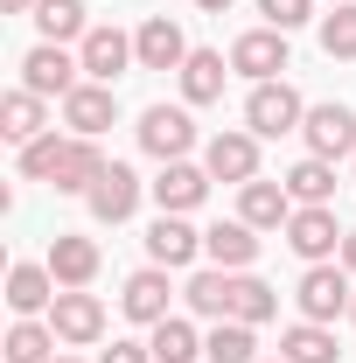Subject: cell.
I'll return each instance as SVG.
<instances>
[{"label": "cell", "instance_id": "f1b7e54d", "mask_svg": "<svg viewBox=\"0 0 356 363\" xmlns=\"http://www.w3.org/2000/svg\"><path fill=\"white\" fill-rule=\"evenodd\" d=\"M287 196H294V203H335V161L308 154V161L287 175Z\"/></svg>", "mask_w": 356, "mask_h": 363}, {"label": "cell", "instance_id": "5b68a950", "mask_svg": "<svg viewBox=\"0 0 356 363\" xmlns=\"http://www.w3.org/2000/svg\"><path fill=\"white\" fill-rule=\"evenodd\" d=\"M77 63H84L91 84H119V77H126V63H140V49H133V35H119L112 21H98L84 43H77Z\"/></svg>", "mask_w": 356, "mask_h": 363}, {"label": "cell", "instance_id": "9a60e30c", "mask_svg": "<svg viewBox=\"0 0 356 363\" xmlns=\"http://www.w3.org/2000/svg\"><path fill=\"white\" fill-rule=\"evenodd\" d=\"M133 49H140V70H182V63H189V35H182L168 14H147Z\"/></svg>", "mask_w": 356, "mask_h": 363}, {"label": "cell", "instance_id": "cb8c5ba5", "mask_svg": "<svg viewBox=\"0 0 356 363\" xmlns=\"http://www.w3.org/2000/svg\"><path fill=\"white\" fill-rule=\"evenodd\" d=\"M279 357L287 363H335L343 350H335V328H328V321H294V328L279 335Z\"/></svg>", "mask_w": 356, "mask_h": 363}, {"label": "cell", "instance_id": "7c38bea8", "mask_svg": "<svg viewBox=\"0 0 356 363\" xmlns=\"http://www.w3.org/2000/svg\"><path fill=\"white\" fill-rule=\"evenodd\" d=\"M112 119H119V98H112V84H91V77H84V84L63 98V126H70L77 140H98Z\"/></svg>", "mask_w": 356, "mask_h": 363}, {"label": "cell", "instance_id": "9c48e42d", "mask_svg": "<svg viewBox=\"0 0 356 363\" xmlns=\"http://www.w3.org/2000/svg\"><path fill=\"white\" fill-rule=\"evenodd\" d=\"M203 168H210V182H259V133H217L210 147H203Z\"/></svg>", "mask_w": 356, "mask_h": 363}, {"label": "cell", "instance_id": "d6a6232c", "mask_svg": "<svg viewBox=\"0 0 356 363\" xmlns=\"http://www.w3.org/2000/svg\"><path fill=\"white\" fill-rule=\"evenodd\" d=\"M321 49L343 56V63L356 56V0H350V7H335V14H321Z\"/></svg>", "mask_w": 356, "mask_h": 363}, {"label": "cell", "instance_id": "8fae6325", "mask_svg": "<svg viewBox=\"0 0 356 363\" xmlns=\"http://www.w3.org/2000/svg\"><path fill=\"white\" fill-rule=\"evenodd\" d=\"M230 70H245L252 84H272V77L287 70V35H279V28H252V35H238V43H230Z\"/></svg>", "mask_w": 356, "mask_h": 363}, {"label": "cell", "instance_id": "44dd1931", "mask_svg": "<svg viewBox=\"0 0 356 363\" xmlns=\"http://www.w3.org/2000/svg\"><path fill=\"white\" fill-rule=\"evenodd\" d=\"M0 133L14 140V147L43 140L49 133V105L35 98V91H7V98H0Z\"/></svg>", "mask_w": 356, "mask_h": 363}, {"label": "cell", "instance_id": "d6986e66", "mask_svg": "<svg viewBox=\"0 0 356 363\" xmlns=\"http://www.w3.org/2000/svg\"><path fill=\"white\" fill-rule=\"evenodd\" d=\"M112 161L98 154V140H77L70 133V147H63V161H56V175H49V189H63V196H91V182L105 175Z\"/></svg>", "mask_w": 356, "mask_h": 363}, {"label": "cell", "instance_id": "836d02e7", "mask_svg": "<svg viewBox=\"0 0 356 363\" xmlns=\"http://www.w3.org/2000/svg\"><path fill=\"white\" fill-rule=\"evenodd\" d=\"M259 14H266V28L294 35V28H301V21L314 14V0H259Z\"/></svg>", "mask_w": 356, "mask_h": 363}, {"label": "cell", "instance_id": "52a82bcc", "mask_svg": "<svg viewBox=\"0 0 356 363\" xmlns=\"http://www.w3.org/2000/svg\"><path fill=\"white\" fill-rule=\"evenodd\" d=\"M350 266H308L301 272V286H294V301H301V321H335L350 315V279H343Z\"/></svg>", "mask_w": 356, "mask_h": 363}, {"label": "cell", "instance_id": "6da1fadb", "mask_svg": "<svg viewBox=\"0 0 356 363\" xmlns=\"http://www.w3.org/2000/svg\"><path fill=\"white\" fill-rule=\"evenodd\" d=\"M301 126H308V105H301V91L287 84V77L252 84V98H245V133L279 140V133H301Z\"/></svg>", "mask_w": 356, "mask_h": 363}, {"label": "cell", "instance_id": "5bb4252c", "mask_svg": "<svg viewBox=\"0 0 356 363\" xmlns=\"http://www.w3.org/2000/svg\"><path fill=\"white\" fill-rule=\"evenodd\" d=\"M196 252H203V230L189 224V217H168V210H161L154 230H147V259L175 272V266H196Z\"/></svg>", "mask_w": 356, "mask_h": 363}, {"label": "cell", "instance_id": "ab89813d", "mask_svg": "<svg viewBox=\"0 0 356 363\" xmlns=\"http://www.w3.org/2000/svg\"><path fill=\"white\" fill-rule=\"evenodd\" d=\"M259 363H287V357H259Z\"/></svg>", "mask_w": 356, "mask_h": 363}, {"label": "cell", "instance_id": "d4e9b609", "mask_svg": "<svg viewBox=\"0 0 356 363\" xmlns=\"http://www.w3.org/2000/svg\"><path fill=\"white\" fill-rule=\"evenodd\" d=\"M279 315V294H272L266 279H252V272H230V321H272Z\"/></svg>", "mask_w": 356, "mask_h": 363}, {"label": "cell", "instance_id": "83f0119b", "mask_svg": "<svg viewBox=\"0 0 356 363\" xmlns=\"http://www.w3.org/2000/svg\"><path fill=\"white\" fill-rule=\"evenodd\" d=\"M35 28H43V43H84L91 35L77 0H35Z\"/></svg>", "mask_w": 356, "mask_h": 363}, {"label": "cell", "instance_id": "74e56055", "mask_svg": "<svg viewBox=\"0 0 356 363\" xmlns=\"http://www.w3.org/2000/svg\"><path fill=\"white\" fill-rule=\"evenodd\" d=\"M196 7H203V14H223V7H230V0H196Z\"/></svg>", "mask_w": 356, "mask_h": 363}, {"label": "cell", "instance_id": "2e32d148", "mask_svg": "<svg viewBox=\"0 0 356 363\" xmlns=\"http://www.w3.org/2000/svg\"><path fill=\"white\" fill-rule=\"evenodd\" d=\"M294 210H301V203L287 196V182H245V189H238V217L252 230H287Z\"/></svg>", "mask_w": 356, "mask_h": 363}, {"label": "cell", "instance_id": "8992f818", "mask_svg": "<svg viewBox=\"0 0 356 363\" xmlns=\"http://www.w3.org/2000/svg\"><path fill=\"white\" fill-rule=\"evenodd\" d=\"M140 147H147L154 161H189L196 119H189L182 105H147V112H140Z\"/></svg>", "mask_w": 356, "mask_h": 363}, {"label": "cell", "instance_id": "ffe728a7", "mask_svg": "<svg viewBox=\"0 0 356 363\" xmlns=\"http://www.w3.org/2000/svg\"><path fill=\"white\" fill-rule=\"evenodd\" d=\"M203 252H210L223 272H245L252 259H259V230L245 224V217H230V224H210V230H203Z\"/></svg>", "mask_w": 356, "mask_h": 363}, {"label": "cell", "instance_id": "4316f807", "mask_svg": "<svg viewBox=\"0 0 356 363\" xmlns=\"http://www.w3.org/2000/svg\"><path fill=\"white\" fill-rule=\"evenodd\" d=\"M147 350H154V363H196V357H203V335H196L182 315H168V321H154Z\"/></svg>", "mask_w": 356, "mask_h": 363}, {"label": "cell", "instance_id": "f35d334b", "mask_svg": "<svg viewBox=\"0 0 356 363\" xmlns=\"http://www.w3.org/2000/svg\"><path fill=\"white\" fill-rule=\"evenodd\" d=\"M49 363H77V357H49Z\"/></svg>", "mask_w": 356, "mask_h": 363}, {"label": "cell", "instance_id": "277c9868", "mask_svg": "<svg viewBox=\"0 0 356 363\" xmlns=\"http://www.w3.org/2000/svg\"><path fill=\"white\" fill-rule=\"evenodd\" d=\"M49 328H56V342L84 350V342L105 335V301L84 294V286H63V294H56V308H49Z\"/></svg>", "mask_w": 356, "mask_h": 363}, {"label": "cell", "instance_id": "3957f363", "mask_svg": "<svg viewBox=\"0 0 356 363\" xmlns=\"http://www.w3.org/2000/svg\"><path fill=\"white\" fill-rule=\"evenodd\" d=\"M77 70H84V63H77L63 43H35L28 56H21V91H35V98H70V91L84 84Z\"/></svg>", "mask_w": 356, "mask_h": 363}, {"label": "cell", "instance_id": "60d3db41", "mask_svg": "<svg viewBox=\"0 0 356 363\" xmlns=\"http://www.w3.org/2000/svg\"><path fill=\"white\" fill-rule=\"evenodd\" d=\"M350 321H356V301H350Z\"/></svg>", "mask_w": 356, "mask_h": 363}, {"label": "cell", "instance_id": "484cf974", "mask_svg": "<svg viewBox=\"0 0 356 363\" xmlns=\"http://www.w3.org/2000/svg\"><path fill=\"white\" fill-rule=\"evenodd\" d=\"M203 357H210V363H259V335H252V321H217V328L203 335Z\"/></svg>", "mask_w": 356, "mask_h": 363}, {"label": "cell", "instance_id": "ba28073f", "mask_svg": "<svg viewBox=\"0 0 356 363\" xmlns=\"http://www.w3.org/2000/svg\"><path fill=\"white\" fill-rule=\"evenodd\" d=\"M154 189V203L168 210V217H189L203 196H210V168H196V161H161V175L147 182Z\"/></svg>", "mask_w": 356, "mask_h": 363}, {"label": "cell", "instance_id": "1f68e13d", "mask_svg": "<svg viewBox=\"0 0 356 363\" xmlns=\"http://www.w3.org/2000/svg\"><path fill=\"white\" fill-rule=\"evenodd\" d=\"M63 147H70V133H56V126H49L43 140H28V147H21V175H28V182H49V175H56V161H63Z\"/></svg>", "mask_w": 356, "mask_h": 363}, {"label": "cell", "instance_id": "e575fe53", "mask_svg": "<svg viewBox=\"0 0 356 363\" xmlns=\"http://www.w3.org/2000/svg\"><path fill=\"white\" fill-rule=\"evenodd\" d=\"M98 363H154V350H147V342H112Z\"/></svg>", "mask_w": 356, "mask_h": 363}, {"label": "cell", "instance_id": "f546056e", "mask_svg": "<svg viewBox=\"0 0 356 363\" xmlns=\"http://www.w3.org/2000/svg\"><path fill=\"white\" fill-rule=\"evenodd\" d=\"M49 350H56V328H49V321L21 315L7 328V363H49Z\"/></svg>", "mask_w": 356, "mask_h": 363}, {"label": "cell", "instance_id": "e0dca14e", "mask_svg": "<svg viewBox=\"0 0 356 363\" xmlns=\"http://www.w3.org/2000/svg\"><path fill=\"white\" fill-rule=\"evenodd\" d=\"M168 294H175L168 286V266H140L126 279V294H119V308H126V321H147L154 328V321H168Z\"/></svg>", "mask_w": 356, "mask_h": 363}, {"label": "cell", "instance_id": "4fadbf2b", "mask_svg": "<svg viewBox=\"0 0 356 363\" xmlns=\"http://www.w3.org/2000/svg\"><path fill=\"white\" fill-rule=\"evenodd\" d=\"M301 133H308V154L343 161V154H356V112H350V105H314Z\"/></svg>", "mask_w": 356, "mask_h": 363}, {"label": "cell", "instance_id": "ac0fdd59", "mask_svg": "<svg viewBox=\"0 0 356 363\" xmlns=\"http://www.w3.org/2000/svg\"><path fill=\"white\" fill-rule=\"evenodd\" d=\"M49 272H56V286H91V279H98V238L56 230V245H49Z\"/></svg>", "mask_w": 356, "mask_h": 363}, {"label": "cell", "instance_id": "603a6c76", "mask_svg": "<svg viewBox=\"0 0 356 363\" xmlns=\"http://www.w3.org/2000/svg\"><path fill=\"white\" fill-rule=\"evenodd\" d=\"M7 308H14V315H43V308H56V272H49V266H14V272H7Z\"/></svg>", "mask_w": 356, "mask_h": 363}, {"label": "cell", "instance_id": "4dcf8cb0", "mask_svg": "<svg viewBox=\"0 0 356 363\" xmlns=\"http://www.w3.org/2000/svg\"><path fill=\"white\" fill-rule=\"evenodd\" d=\"M189 308H196V315H210V321H230V272H196V279H189Z\"/></svg>", "mask_w": 356, "mask_h": 363}, {"label": "cell", "instance_id": "7402d4cb", "mask_svg": "<svg viewBox=\"0 0 356 363\" xmlns=\"http://www.w3.org/2000/svg\"><path fill=\"white\" fill-rule=\"evenodd\" d=\"M223 77H230V63H223L217 49H189V63H182V98H189V105H217Z\"/></svg>", "mask_w": 356, "mask_h": 363}, {"label": "cell", "instance_id": "8d00e7d4", "mask_svg": "<svg viewBox=\"0 0 356 363\" xmlns=\"http://www.w3.org/2000/svg\"><path fill=\"white\" fill-rule=\"evenodd\" d=\"M0 7H7V14H35V0H0Z\"/></svg>", "mask_w": 356, "mask_h": 363}, {"label": "cell", "instance_id": "d590c367", "mask_svg": "<svg viewBox=\"0 0 356 363\" xmlns=\"http://www.w3.org/2000/svg\"><path fill=\"white\" fill-rule=\"evenodd\" d=\"M343 266L356 272V230H350V238H343Z\"/></svg>", "mask_w": 356, "mask_h": 363}, {"label": "cell", "instance_id": "b9f144b4", "mask_svg": "<svg viewBox=\"0 0 356 363\" xmlns=\"http://www.w3.org/2000/svg\"><path fill=\"white\" fill-rule=\"evenodd\" d=\"M335 7H350V0H335Z\"/></svg>", "mask_w": 356, "mask_h": 363}, {"label": "cell", "instance_id": "7a4b0ae2", "mask_svg": "<svg viewBox=\"0 0 356 363\" xmlns=\"http://www.w3.org/2000/svg\"><path fill=\"white\" fill-rule=\"evenodd\" d=\"M343 238H350V230L335 224V210H328V203H301V210L287 217V245H294L308 266H328V259H343Z\"/></svg>", "mask_w": 356, "mask_h": 363}, {"label": "cell", "instance_id": "30bf717a", "mask_svg": "<svg viewBox=\"0 0 356 363\" xmlns=\"http://www.w3.org/2000/svg\"><path fill=\"white\" fill-rule=\"evenodd\" d=\"M91 217H98V224H126V217H133L140 210V175L133 168H126V161H112V168H105V175L91 182Z\"/></svg>", "mask_w": 356, "mask_h": 363}]
</instances>
